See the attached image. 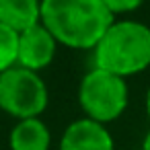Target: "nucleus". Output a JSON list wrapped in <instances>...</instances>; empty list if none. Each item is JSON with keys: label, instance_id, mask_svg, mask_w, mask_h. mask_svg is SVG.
Here are the masks:
<instances>
[{"label": "nucleus", "instance_id": "20e7f679", "mask_svg": "<svg viewBox=\"0 0 150 150\" xmlns=\"http://www.w3.org/2000/svg\"><path fill=\"white\" fill-rule=\"evenodd\" d=\"M50 105V91L39 72L13 66L0 74V111L19 119L41 117Z\"/></svg>", "mask_w": 150, "mask_h": 150}, {"label": "nucleus", "instance_id": "f8f14e48", "mask_svg": "<svg viewBox=\"0 0 150 150\" xmlns=\"http://www.w3.org/2000/svg\"><path fill=\"white\" fill-rule=\"evenodd\" d=\"M146 113H148V117H150V86H148V91H146Z\"/></svg>", "mask_w": 150, "mask_h": 150}, {"label": "nucleus", "instance_id": "39448f33", "mask_svg": "<svg viewBox=\"0 0 150 150\" xmlns=\"http://www.w3.org/2000/svg\"><path fill=\"white\" fill-rule=\"evenodd\" d=\"M58 39L41 25H33L19 33V54H17V66H23L33 72L45 70L58 52Z\"/></svg>", "mask_w": 150, "mask_h": 150}, {"label": "nucleus", "instance_id": "f03ea898", "mask_svg": "<svg viewBox=\"0 0 150 150\" xmlns=\"http://www.w3.org/2000/svg\"><path fill=\"white\" fill-rule=\"evenodd\" d=\"M95 68L121 78L136 76L150 66V27L134 19H115L93 50Z\"/></svg>", "mask_w": 150, "mask_h": 150}, {"label": "nucleus", "instance_id": "9b49d317", "mask_svg": "<svg viewBox=\"0 0 150 150\" xmlns=\"http://www.w3.org/2000/svg\"><path fill=\"white\" fill-rule=\"evenodd\" d=\"M140 150H150V129L146 132V136H144V140H142V148Z\"/></svg>", "mask_w": 150, "mask_h": 150}, {"label": "nucleus", "instance_id": "423d86ee", "mask_svg": "<svg viewBox=\"0 0 150 150\" xmlns=\"http://www.w3.org/2000/svg\"><path fill=\"white\" fill-rule=\"evenodd\" d=\"M60 150H115V140L105 123L88 117L68 123L60 138Z\"/></svg>", "mask_w": 150, "mask_h": 150}, {"label": "nucleus", "instance_id": "9d476101", "mask_svg": "<svg viewBox=\"0 0 150 150\" xmlns=\"http://www.w3.org/2000/svg\"><path fill=\"white\" fill-rule=\"evenodd\" d=\"M103 2L109 8V13L113 17H117V15H127V13L138 11L146 0H103Z\"/></svg>", "mask_w": 150, "mask_h": 150}, {"label": "nucleus", "instance_id": "6e6552de", "mask_svg": "<svg viewBox=\"0 0 150 150\" xmlns=\"http://www.w3.org/2000/svg\"><path fill=\"white\" fill-rule=\"evenodd\" d=\"M0 23L17 33L41 23V0H0Z\"/></svg>", "mask_w": 150, "mask_h": 150}, {"label": "nucleus", "instance_id": "1a4fd4ad", "mask_svg": "<svg viewBox=\"0 0 150 150\" xmlns=\"http://www.w3.org/2000/svg\"><path fill=\"white\" fill-rule=\"evenodd\" d=\"M17 54H19V33L0 23V74L17 66Z\"/></svg>", "mask_w": 150, "mask_h": 150}, {"label": "nucleus", "instance_id": "0eeeda50", "mask_svg": "<svg viewBox=\"0 0 150 150\" xmlns=\"http://www.w3.org/2000/svg\"><path fill=\"white\" fill-rule=\"evenodd\" d=\"M11 150H50L52 132L41 117L19 119L8 134Z\"/></svg>", "mask_w": 150, "mask_h": 150}, {"label": "nucleus", "instance_id": "7ed1b4c3", "mask_svg": "<svg viewBox=\"0 0 150 150\" xmlns=\"http://www.w3.org/2000/svg\"><path fill=\"white\" fill-rule=\"evenodd\" d=\"M129 103V86L127 80L101 70L93 68L88 70L80 84H78V105L84 113V117L95 119L99 123H111L119 119Z\"/></svg>", "mask_w": 150, "mask_h": 150}, {"label": "nucleus", "instance_id": "f257e3e1", "mask_svg": "<svg viewBox=\"0 0 150 150\" xmlns=\"http://www.w3.org/2000/svg\"><path fill=\"white\" fill-rule=\"evenodd\" d=\"M113 21L103 0H41V25L70 50H95Z\"/></svg>", "mask_w": 150, "mask_h": 150}]
</instances>
